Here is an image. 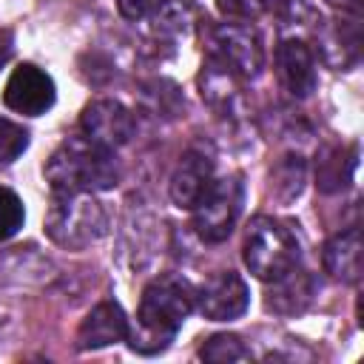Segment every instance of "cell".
<instances>
[{
  "label": "cell",
  "instance_id": "1",
  "mask_svg": "<svg viewBox=\"0 0 364 364\" xmlns=\"http://www.w3.org/2000/svg\"><path fill=\"white\" fill-rule=\"evenodd\" d=\"M193 307H196V287L188 279L176 273L151 279L139 299L136 330L128 333L131 350L142 355L162 353L173 341L185 318L193 313Z\"/></svg>",
  "mask_w": 364,
  "mask_h": 364
},
{
  "label": "cell",
  "instance_id": "2",
  "mask_svg": "<svg viewBox=\"0 0 364 364\" xmlns=\"http://www.w3.org/2000/svg\"><path fill=\"white\" fill-rule=\"evenodd\" d=\"M43 176L54 196L97 193L119 182V165L111 148H102L88 136H68L46 159Z\"/></svg>",
  "mask_w": 364,
  "mask_h": 364
},
{
  "label": "cell",
  "instance_id": "3",
  "mask_svg": "<svg viewBox=\"0 0 364 364\" xmlns=\"http://www.w3.org/2000/svg\"><path fill=\"white\" fill-rule=\"evenodd\" d=\"M242 259L256 279L276 282L293 267H299L301 247H299L296 233L284 222L273 216H256L245 233Z\"/></svg>",
  "mask_w": 364,
  "mask_h": 364
},
{
  "label": "cell",
  "instance_id": "4",
  "mask_svg": "<svg viewBox=\"0 0 364 364\" xmlns=\"http://www.w3.org/2000/svg\"><path fill=\"white\" fill-rule=\"evenodd\" d=\"M108 230V213L91 193L57 196L46 213V233L54 245L68 250H82L100 242Z\"/></svg>",
  "mask_w": 364,
  "mask_h": 364
},
{
  "label": "cell",
  "instance_id": "5",
  "mask_svg": "<svg viewBox=\"0 0 364 364\" xmlns=\"http://www.w3.org/2000/svg\"><path fill=\"white\" fill-rule=\"evenodd\" d=\"M242 199H245V188L239 182V176H225V179H213V185L208 188V193L199 199V205L193 208V230L202 242H225L242 213Z\"/></svg>",
  "mask_w": 364,
  "mask_h": 364
},
{
  "label": "cell",
  "instance_id": "6",
  "mask_svg": "<svg viewBox=\"0 0 364 364\" xmlns=\"http://www.w3.org/2000/svg\"><path fill=\"white\" fill-rule=\"evenodd\" d=\"M208 54L210 60L230 68L236 77H256L264 65V48L256 31L239 23H219L208 28Z\"/></svg>",
  "mask_w": 364,
  "mask_h": 364
},
{
  "label": "cell",
  "instance_id": "7",
  "mask_svg": "<svg viewBox=\"0 0 364 364\" xmlns=\"http://www.w3.org/2000/svg\"><path fill=\"white\" fill-rule=\"evenodd\" d=\"M57 100V91H54V80L37 68L34 63H23L17 65L9 80H6V88H3V102L9 111L14 114H23V117H40L46 114Z\"/></svg>",
  "mask_w": 364,
  "mask_h": 364
},
{
  "label": "cell",
  "instance_id": "8",
  "mask_svg": "<svg viewBox=\"0 0 364 364\" xmlns=\"http://www.w3.org/2000/svg\"><path fill=\"white\" fill-rule=\"evenodd\" d=\"M82 136L102 148H122L134 136V114L119 100H94L80 114Z\"/></svg>",
  "mask_w": 364,
  "mask_h": 364
},
{
  "label": "cell",
  "instance_id": "9",
  "mask_svg": "<svg viewBox=\"0 0 364 364\" xmlns=\"http://www.w3.org/2000/svg\"><path fill=\"white\" fill-rule=\"evenodd\" d=\"M250 304V290L245 279L233 270L216 273L205 282V287L196 290V307L210 321H233L239 318Z\"/></svg>",
  "mask_w": 364,
  "mask_h": 364
},
{
  "label": "cell",
  "instance_id": "10",
  "mask_svg": "<svg viewBox=\"0 0 364 364\" xmlns=\"http://www.w3.org/2000/svg\"><path fill=\"white\" fill-rule=\"evenodd\" d=\"M213 156L205 148H188L171 176V199L176 208L193 210L213 185Z\"/></svg>",
  "mask_w": 364,
  "mask_h": 364
},
{
  "label": "cell",
  "instance_id": "11",
  "mask_svg": "<svg viewBox=\"0 0 364 364\" xmlns=\"http://www.w3.org/2000/svg\"><path fill=\"white\" fill-rule=\"evenodd\" d=\"M131 324L125 310L117 301H100L80 324L77 330V347L80 350H102L117 341H128Z\"/></svg>",
  "mask_w": 364,
  "mask_h": 364
},
{
  "label": "cell",
  "instance_id": "12",
  "mask_svg": "<svg viewBox=\"0 0 364 364\" xmlns=\"http://www.w3.org/2000/svg\"><path fill=\"white\" fill-rule=\"evenodd\" d=\"M276 71H279V80L282 85L304 100L316 91V60H313V51L304 40H282L279 48H276Z\"/></svg>",
  "mask_w": 364,
  "mask_h": 364
},
{
  "label": "cell",
  "instance_id": "13",
  "mask_svg": "<svg viewBox=\"0 0 364 364\" xmlns=\"http://www.w3.org/2000/svg\"><path fill=\"white\" fill-rule=\"evenodd\" d=\"M316 296V279L301 270V267H293L290 273H284L282 279L270 282V290H267V310L273 313H282V316H296L301 313Z\"/></svg>",
  "mask_w": 364,
  "mask_h": 364
},
{
  "label": "cell",
  "instance_id": "14",
  "mask_svg": "<svg viewBox=\"0 0 364 364\" xmlns=\"http://www.w3.org/2000/svg\"><path fill=\"white\" fill-rule=\"evenodd\" d=\"M324 270L338 282H358L361 279V230L347 228L327 239L324 245Z\"/></svg>",
  "mask_w": 364,
  "mask_h": 364
},
{
  "label": "cell",
  "instance_id": "15",
  "mask_svg": "<svg viewBox=\"0 0 364 364\" xmlns=\"http://www.w3.org/2000/svg\"><path fill=\"white\" fill-rule=\"evenodd\" d=\"M353 171H355V145L350 151L324 148L316 162V185L324 193H336L353 179Z\"/></svg>",
  "mask_w": 364,
  "mask_h": 364
},
{
  "label": "cell",
  "instance_id": "16",
  "mask_svg": "<svg viewBox=\"0 0 364 364\" xmlns=\"http://www.w3.org/2000/svg\"><path fill=\"white\" fill-rule=\"evenodd\" d=\"M304 182H307V165L299 154H284L270 171V193L284 205L301 196Z\"/></svg>",
  "mask_w": 364,
  "mask_h": 364
},
{
  "label": "cell",
  "instance_id": "17",
  "mask_svg": "<svg viewBox=\"0 0 364 364\" xmlns=\"http://www.w3.org/2000/svg\"><path fill=\"white\" fill-rule=\"evenodd\" d=\"M236 74L230 68H225L222 63L216 60H208V65H202V74H199V85H202V97L210 102V105H219V108H230V102L236 100Z\"/></svg>",
  "mask_w": 364,
  "mask_h": 364
},
{
  "label": "cell",
  "instance_id": "18",
  "mask_svg": "<svg viewBox=\"0 0 364 364\" xmlns=\"http://www.w3.org/2000/svg\"><path fill=\"white\" fill-rule=\"evenodd\" d=\"M199 358L202 361H213V364H230V361L250 358V350L245 347V341L239 336H233V333H216V336H210L199 347Z\"/></svg>",
  "mask_w": 364,
  "mask_h": 364
},
{
  "label": "cell",
  "instance_id": "19",
  "mask_svg": "<svg viewBox=\"0 0 364 364\" xmlns=\"http://www.w3.org/2000/svg\"><path fill=\"white\" fill-rule=\"evenodd\" d=\"M154 23H156V34H188L193 28V9L185 3V0H168V3H159L154 9Z\"/></svg>",
  "mask_w": 364,
  "mask_h": 364
},
{
  "label": "cell",
  "instance_id": "20",
  "mask_svg": "<svg viewBox=\"0 0 364 364\" xmlns=\"http://www.w3.org/2000/svg\"><path fill=\"white\" fill-rule=\"evenodd\" d=\"M26 222V208H23V199L11 191V188H3L0 185V242L3 239H11Z\"/></svg>",
  "mask_w": 364,
  "mask_h": 364
},
{
  "label": "cell",
  "instance_id": "21",
  "mask_svg": "<svg viewBox=\"0 0 364 364\" xmlns=\"http://www.w3.org/2000/svg\"><path fill=\"white\" fill-rule=\"evenodd\" d=\"M26 148H28V131L0 117V165H11Z\"/></svg>",
  "mask_w": 364,
  "mask_h": 364
},
{
  "label": "cell",
  "instance_id": "22",
  "mask_svg": "<svg viewBox=\"0 0 364 364\" xmlns=\"http://www.w3.org/2000/svg\"><path fill=\"white\" fill-rule=\"evenodd\" d=\"M276 0H216V9L228 20H256L267 11H273Z\"/></svg>",
  "mask_w": 364,
  "mask_h": 364
},
{
  "label": "cell",
  "instance_id": "23",
  "mask_svg": "<svg viewBox=\"0 0 364 364\" xmlns=\"http://www.w3.org/2000/svg\"><path fill=\"white\" fill-rule=\"evenodd\" d=\"M114 3H117V11H119L125 20H131V23L145 20V17L154 14V9L159 6V0H114Z\"/></svg>",
  "mask_w": 364,
  "mask_h": 364
},
{
  "label": "cell",
  "instance_id": "24",
  "mask_svg": "<svg viewBox=\"0 0 364 364\" xmlns=\"http://www.w3.org/2000/svg\"><path fill=\"white\" fill-rule=\"evenodd\" d=\"M11 51H14V34L9 28H0V68L9 63Z\"/></svg>",
  "mask_w": 364,
  "mask_h": 364
},
{
  "label": "cell",
  "instance_id": "25",
  "mask_svg": "<svg viewBox=\"0 0 364 364\" xmlns=\"http://www.w3.org/2000/svg\"><path fill=\"white\" fill-rule=\"evenodd\" d=\"M330 6H338V9H355L358 6V0H327Z\"/></svg>",
  "mask_w": 364,
  "mask_h": 364
}]
</instances>
